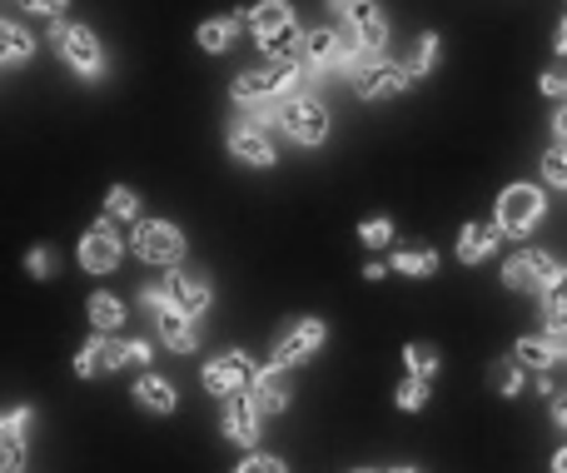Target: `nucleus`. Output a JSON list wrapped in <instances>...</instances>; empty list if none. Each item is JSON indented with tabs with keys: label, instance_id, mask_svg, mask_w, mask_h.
Returning <instances> with one entry per match:
<instances>
[{
	"label": "nucleus",
	"instance_id": "1",
	"mask_svg": "<svg viewBox=\"0 0 567 473\" xmlns=\"http://www.w3.org/2000/svg\"><path fill=\"white\" fill-rule=\"evenodd\" d=\"M50 45H55V55L65 60L80 80H100L110 70L100 35L90 25H80V20H55V25H50Z\"/></svg>",
	"mask_w": 567,
	"mask_h": 473
},
{
	"label": "nucleus",
	"instance_id": "2",
	"mask_svg": "<svg viewBox=\"0 0 567 473\" xmlns=\"http://www.w3.org/2000/svg\"><path fill=\"white\" fill-rule=\"evenodd\" d=\"M130 249H135V259H145V265H155V269H179V259H185V235H179V225H169V219H140L135 235H130Z\"/></svg>",
	"mask_w": 567,
	"mask_h": 473
},
{
	"label": "nucleus",
	"instance_id": "3",
	"mask_svg": "<svg viewBox=\"0 0 567 473\" xmlns=\"http://www.w3.org/2000/svg\"><path fill=\"white\" fill-rule=\"evenodd\" d=\"M543 209H548V199H543L538 185H508L498 195V215H493V225H498V235L523 239L528 229H538Z\"/></svg>",
	"mask_w": 567,
	"mask_h": 473
},
{
	"label": "nucleus",
	"instance_id": "4",
	"mask_svg": "<svg viewBox=\"0 0 567 473\" xmlns=\"http://www.w3.org/2000/svg\"><path fill=\"white\" fill-rule=\"evenodd\" d=\"M279 125H284V135H289L293 145L313 150V145L329 140V110H323L319 95H293V100H284L279 105Z\"/></svg>",
	"mask_w": 567,
	"mask_h": 473
},
{
	"label": "nucleus",
	"instance_id": "5",
	"mask_svg": "<svg viewBox=\"0 0 567 473\" xmlns=\"http://www.w3.org/2000/svg\"><path fill=\"white\" fill-rule=\"evenodd\" d=\"M120 259H125V239L100 215V225H90L85 239H80V265H85V275H115Z\"/></svg>",
	"mask_w": 567,
	"mask_h": 473
},
{
	"label": "nucleus",
	"instance_id": "6",
	"mask_svg": "<svg viewBox=\"0 0 567 473\" xmlns=\"http://www.w3.org/2000/svg\"><path fill=\"white\" fill-rule=\"evenodd\" d=\"M343 30H349L353 45L373 50V55H383V45H389V16H383L379 0H349L343 6Z\"/></svg>",
	"mask_w": 567,
	"mask_h": 473
},
{
	"label": "nucleus",
	"instance_id": "7",
	"mask_svg": "<svg viewBox=\"0 0 567 473\" xmlns=\"http://www.w3.org/2000/svg\"><path fill=\"white\" fill-rule=\"evenodd\" d=\"M553 275H558V259H553L548 249H518V255H508V265H503V285L523 289V295H543Z\"/></svg>",
	"mask_w": 567,
	"mask_h": 473
},
{
	"label": "nucleus",
	"instance_id": "8",
	"mask_svg": "<svg viewBox=\"0 0 567 473\" xmlns=\"http://www.w3.org/2000/svg\"><path fill=\"white\" fill-rule=\"evenodd\" d=\"M409 85H413L409 70H403L399 60H383V55H373L369 65L353 70V90H359V100H393Z\"/></svg>",
	"mask_w": 567,
	"mask_h": 473
},
{
	"label": "nucleus",
	"instance_id": "9",
	"mask_svg": "<svg viewBox=\"0 0 567 473\" xmlns=\"http://www.w3.org/2000/svg\"><path fill=\"white\" fill-rule=\"evenodd\" d=\"M255 369H259V364L245 354V349H229V354L209 359V364H205V374H199V384H205L215 399H225V394H239V389H249V379H255Z\"/></svg>",
	"mask_w": 567,
	"mask_h": 473
},
{
	"label": "nucleus",
	"instance_id": "10",
	"mask_svg": "<svg viewBox=\"0 0 567 473\" xmlns=\"http://www.w3.org/2000/svg\"><path fill=\"white\" fill-rule=\"evenodd\" d=\"M219 424H225V439H229V444L255 449V444H259V429H265V414L255 409L249 389H239V394H225V414H219Z\"/></svg>",
	"mask_w": 567,
	"mask_h": 473
},
{
	"label": "nucleus",
	"instance_id": "11",
	"mask_svg": "<svg viewBox=\"0 0 567 473\" xmlns=\"http://www.w3.org/2000/svg\"><path fill=\"white\" fill-rule=\"evenodd\" d=\"M323 339H329V329H323V319H299V325H289L284 335L275 339V364L289 369V364H303L309 354H319Z\"/></svg>",
	"mask_w": 567,
	"mask_h": 473
},
{
	"label": "nucleus",
	"instance_id": "12",
	"mask_svg": "<svg viewBox=\"0 0 567 473\" xmlns=\"http://www.w3.org/2000/svg\"><path fill=\"white\" fill-rule=\"evenodd\" d=\"M229 155L239 160V165H255V169H269L279 160V150H275V140L265 135V125H255V120H235L229 125Z\"/></svg>",
	"mask_w": 567,
	"mask_h": 473
},
{
	"label": "nucleus",
	"instance_id": "13",
	"mask_svg": "<svg viewBox=\"0 0 567 473\" xmlns=\"http://www.w3.org/2000/svg\"><path fill=\"white\" fill-rule=\"evenodd\" d=\"M110 369H125V339L95 335L90 345H80V354H75L80 379H100V374H110Z\"/></svg>",
	"mask_w": 567,
	"mask_h": 473
},
{
	"label": "nucleus",
	"instance_id": "14",
	"mask_svg": "<svg viewBox=\"0 0 567 473\" xmlns=\"http://www.w3.org/2000/svg\"><path fill=\"white\" fill-rule=\"evenodd\" d=\"M249 399H255L259 414H284V409H289V399H293V389H289V379H284V369H279V364L255 369V379H249Z\"/></svg>",
	"mask_w": 567,
	"mask_h": 473
},
{
	"label": "nucleus",
	"instance_id": "15",
	"mask_svg": "<svg viewBox=\"0 0 567 473\" xmlns=\"http://www.w3.org/2000/svg\"><path fill=\"white\" fill-rule=\"evenodd\" d=\"M245 25L259 35V45H269V40H279V35H289V30H299V20H293V6H289V0H259V6L245 16Z\"/></svg>",
	"mask_w": 567,
	"mask_h": 473
},
{
	"label": "nucleus",
	"instance_id": "16",
	"mask_svg": "<svg viewBox=\"0 0 567 473\" xmlns=\"http://www.w3.org/2000/svg\"><path fill=\"white\" fill-rule=\"evenodd\" d=\"M169 295H175L179 315L199 319L209 309V299H215V289H209V279L195 275V269H169Z\"/></svg>",
	"mask_w": 567,
	"mask_h": 473
},
{
	"label": "nucleus",
	"instance_id": "17",
	"mask_svg": "<svg viewBox=\"0 0 567 473\" xmlns=\"http://www.w3.org/2000/svg\"><path fill=\"white\" fill-rule=\"evenodd\" d=\"M155 319V329H159V339H165L175 354H195L199 349V319H189V315H179L175 305L169 309H159V315H150Z\"/></svg>",
	"mask_w": 567,
	"mask_h": 473
},
{
	"label": "nucleus",
	"instance_id": "18",
	"mask_svg": "<svg viewBox=\"0 0 567 473\" xmlns=\"http://www.w3.org/2000/svg\"><path fill=\"white\" fill-rule=\"evenodd\" d=\"M493 249H498V225H488V219L463 225V235H458V259L463 265H483Z\"/></svg>",
	"mask_w": 567,
	"mask_h": 473
},
{
	"label": "nucleus",
	"instance_id": "19",
	"mask_svg": "<svg viewBox=\"0 0 567 473\" xmlns=\"http://www.w3.org/2000/svg\"><path fill=\"white\" fill-rule=\"evenodd\" d=\"M35 55V35L16 20H0V65H25Z\"/></svg>",
	"mask_w": 567,
	"mask_h": 473
},
{
	"label": "nucleus",
	"instance_id": "20",
	"mask_svg": "<svg viewBox=\"0 0 567 473\" xmlns=\"http://www.w3.org/2000/svg\"><path fill=\"white\" fill-rule=\"evenodd\" d=\"M513 359H518L523 369H538V374H543V369H553L563 354L553 349V339H548V335H523L518 345H513Z\"/></svg>",
	"mask_w": 567,
	"mask_h": 473
},
{
	"label": "nucleus",
	"instance_id": "21",
	"mask_svg": "<svg viewBox=\"0 0 567 473\" xmlns=\"http://www.w3.org/2000/svg\"><path fill=\"white\" fill-rule=\"evenodd\" d=\"M135 399L150 409V414H175V404H179V394H175V384L169 379H159V374H145L135 384Z\"/></svg>",
	"mask_w": 567,
	"mask_h": 473
},
{
	"label": "nucleus",
	"instance_id": "22",
	"mask_svg": "<svg viewBox=\"0 0 567 473\" xmlns=\"http://www.w3.org/2000/svg\"><path fill=\"white\" fill-rule=\"evenodd\" d=\"M239 20H245V16H215V20H205L195 40L209 50V55H219V50H229V45H235V35H239Z\"/></svg>",
	"mask_w": 567,
	"mask_h": 473
},
{
	"label": "nucleus",
	"instance_id": "23",
	"mask_svg": "<svg viewBox=\"0 0 567 473\" xmlns=\"http://www.w3.org/2000/svg\"><path fill=\"white\" fill-rule=\"evenodd\" d=\"M90 325L100 329V335H115L120 325H125V305H120L110 289H100V295H90Z\"/></svg>",
	"mask_w": 567,
	"mask_h": 473
},
{
	"label": "nucleus",
	"instance_id": "24",
	"mask_svg": "<svg viewBox=\"0 0 567 473\" xmlns=\"http://www.w3.org/2000/svg\"><path fill=\"white\" fill-rule=\"evenodd\" d=\"M439 55H443V40L433 35V30H423L419 35V45H413V55H409V80H423V75H433L439 70Z\"/></svg>",
	"mask_w": 567,
	"mask_h": 473
},
{
	"label": "nucleus",
	"instance_id": "25",
	"mask_svg": "<svg viewBox=\"0 0 567 473\" xmlns=\"http://www.w3.org/2000/svg\"><path fill=\"white\" fill-rule=\"evenodd\" d=\"M389 269H399L403 279H429V275H439V255L433 249H399L389 259Z\"/></svg>",
	"mask_w": 567,
	"mask_h": 473
},
{
	"label": "nucleus",
	"instance_id": "26",
	"mask_svg": "<svg viewBox=\"0 0 567 473\" xmlns=\"http://www.w3.org/2000/svg\"><path fill=\"white\" fill-rule=\"evenodd\" d=\"M443 369V359H439V349L433 345H409L403 349V374H413V379H429L433 384V374Z\"/></svg>",
	"mask_w": 567,
	"mask_h": 473
},
{
	"label": "nucleus",
	"instance_id": "27",
	"mask_svg": "<svg viewBox=\"0 0 567 473\" xmlns=\"http://www.w3.org/2000/svg\"><path fill=\"white\" fill-rule=\"evenodd\" d=\"M140 215V195L130 185H110V195H105V219L115 225V219H135Z\"/></svg>",
	"mask_w": 567,
	"mask_h": 473
},
{
	"label": "nucleus",
	"instance_id": "28",
	"mask_svg": "<svg viewBox=\"0 0 567 473\" xmlns=\"http://www.w3.org/2000/svg\"><path fill=\"white\" fill-rule=\"evenodd\" d=\"M488 379H493V389H498L503 399H518L523 394V364H518V359H498Z\"/></svg>",
	"mask_w": 567,
	"mask_h": 473
},
{
	"label": "nucleus",
	"instance_id": "29",
	"mask_svg": "<svg viewBox=\"0 0 567 473\" xmlns=\"http://www.w3.org/2000/svg\"><path fill=\"white\" fill-rule=\"evenodd\" d=\"M30 429H35V409L30 404H16L0 414V439H25Z\"/></svg>",
	"mask_w": 567,
	"mask_h": 473
},
{
	"label": "nucleus",
	"instance_id": "30",
	"mask_svg": "<svg viewBox=\"0 0 567 473\" xmlns=\"http://www.w3.org/2000/svg\"><path fill=\"white\" fill-rule=\"evenodd\" d=\"M423 404H429V379H403V384H399V409H403V414H419V409Z\"/></svg>",
	"mask_w": 567,
	"mask_h": 473
},
{
	"label": "nucleus",
	"instance_id": "31",
	"mask_svg": "<svg viewBox=\"0 0 567 473\" xmlns=\"http://www.w3.org/2000/svg\"><path fill=\"white\" fill-rule=\"evenodd\" d=\"M543 179H548L553 189H567V145H553L548 155H543Z\"/></svg>",
	"mask_w": 567,
	"mask_h": 473
},
{
	"label": "nucleus",
	"instance_id": "32",
	"mask_svg": "<svg viewBox=\"0 0 567 473\" xmlns=\"http://www.w3.org/2000/svg\"><path fill=\"white\" fill-rule=\"evenodd\" d=\"M359 239H363V245H369V249H383V245H389V239H393V219H363V225H359Z\"/></svg>",
	"mask_w": 567,
	"mask_h": 473
},
{
	"label": "nucleus",
	"instance_id": "33",
	"mask_svg": "<svg viewBox=\"0 0 567 473\" xmlns=\"http://www.w3.org/2000/svg\"><path fill=\"white\" fill-rule=\"evenodd\" d=\"M0 473H25V439H0Z\"/></svg>",
	"mask_w": 567,
	"mask_h": 473
},
{
	"label": "nucleus",
	"instance_id": "34",
	"mask_svg": "<svg viewBox=\"0 0 567 473\" xmlns=\"http://www.w3.org/2000/svg\"><path fill=\"white\" fill-rule=\"evenodd\" d=\"M140 305H145L150 315H159V309L175 305V295H169V279H165V285H145V289H140Z\"/></svg>",
	"mask_w": 567,
	"mask_h": 473
},
{
	"label": "nucleus",
	"instance_id": "35",
	"mask_svg": "<svg viewBox=\"0 0 567 473\" xmlns=\"http://www.w3.org/2000/svg\"><path fill=\"white\" fill-rule=\"evenodd\" d=\"M235 473H289V469H284V459H275V454H249Z\"/></svg>",
	"mask_w": 567,
	"mask_h": 473
},
{
	"label": "nucleus",
	"instance_id": "36",
	"mask_svg": "<svg viewBox=\"0 0 567 473\" xmlns=\"http://www.w3.org/2000/svg\"><path fill=\"white\" fill-rule=\"evenodd\" d=\"M25 269H30L35 279H50V275H55V255H50V249H30V255H25Z\"/></svg>",
	"mask_w": 567,
	"mask_h": 473
},
{
	"label": "nucleus",
	"instance_id": "37",
	"mask_svg": "<svg viewBox=\"0 0 567 473\" xmlns=\"http://www.w3.org/2000/svg\"><path fill=\"white\" fill-rule=\"evenodd\" d=\"M150 354H155V349H150V339H125V364L130 369H145Z\"/></svg>",
	"mask_w": 567,
	"mask_h": 473
},
{
	"label": "nucleus",
	"instance_id": "38",
	"mask_svg": "<svg viewBox=\"0 0 567 473\" xmlns=\"http://www.w3.org/2000/svg\"><path fill=\"white\" fill-rule=\"evenodd\" d=\"M20 6H25V10H30V16H45V20H60V16H65V6H70V0H20Z\"/></svg>",
	"mask_w": 567,
	"mask_h": 473
},
{
	"label": "nucleus",
	"instance_id": "39",
	"mask_svg": "<svg viewBox=\"0 0 567 473\" xmlns=\"http://www.w3.org/2000/svg\"><path fill=\"white\" fill-rule=\"evenodd\" d=\"M543 95L567 100V75H558V70H548V75H543Z\"/></svg>",
	"mask_w": 567,
	"mask_h": 473
},
{
	"label": "nucleus",
	"instance_id": "40",
	"mask_svg": "<svg viewBox=\"0 0 567 473\" xmlns=\"http://www.w3.org/2000/svg\"><path fill=\"white\" fill-rule=\"evenodd\" d=\"M553 424L567 429V389H558V394H553Z\"/></svg>",
	"mask_w": 567,
	"mask_h": 473
},
{
	"label": "nucleus",
	"instance_id": "41",
	"mask_svg": "<svg viewBox=\"0 0 567 473\" xmlns=\"http://www.w3.org/2000/svg\"><path fill=\"white\" fill-rule=\"evenodd\" d=\"M553 135H558V145H567V100H563L558 115H553Z\"/></svg>",
	"mask_w": 567,
	"mask_h": 473
},
{
	"label": "nucleus",
	"instance_id": "42",
	"mask_svg": "<svg viewBox=\"0 0 567 473\" xmlns=\"http://www.w3.org/2000/svg\"><path fill=\"white\" fill-rule=\"evenodd\" d=\"M553 45H558V55H567V16H563V25H558V35H553Z\"/></svg>",
	"mask_w": 567,
	"mask_h": 473
},
{
	"label": "nucleus",
	"instance_id": "43",
	"mask_svg": "<svg viewBox=\"0 0 567 473\" xmlns=\"http://www.w3.org/2000/svg\"><path fill=\"white\" fill-rule=\"evenodd\" d=\"M553 473H567V444L558 449V454H553Z\"/></svg>",
	"mask_w": 567,
	"mask_h": 473
},
{
	"label": "nucleus",
	"instance_id": "44",
	"mask_svg": "<svg viewBox=\"0 0 567 473\" xmlns=\"http://www.w3.org/2000/svg\"><path fill=\"white\" fill-rule=\"evenodd\" d=\"M389 473H419V469H413V464H399V469H389Z\"/></svg>",
	"mask_w": 567,
	"mask_h": 473
},
{
	"label": "nucleus",
	"instance_id": "45",
	"mask_svg": "<svg viewBox=\"0 0 567 473\" xmlns=\"http://www.w3.org/2000/svg\"><path fill=\"white\" fill-rule=\"evenodd\" d=\"M329 6H333V10H339V16H343V6H349V0H329Z\"/></svg>",
	"mask_w": 567,
	"mask_h": 473
},
{
	"label": "nucleus",
	"instance_id": "46",
	"mask_svg": "<svg viewBox=\"0 0 567 473\" xmlns=\"http://www.w3.org/2000/svg\"><path fill=\"white\" fill-rule=\"evenodd\" d=\"M353 473H369V469H353Z\"/></svg>",
	"mask_w": 567,
	"mask_h": 473
}]
</instances>
